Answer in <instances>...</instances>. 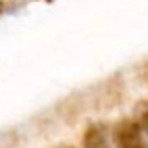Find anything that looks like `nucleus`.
I'll list each match as a JSON object with an SVG mask.
<instances>
[{"mask_svg": "<svg viewBox=\"0 0 148 148\" xmlns=\"http://www.w3.org/2000/svg\"><path fill=\"white\" fill-rule=\"evenodd\" d=\"M114 143L118 148H148L143 141L141 127L135 120H120L114 126Z\"/></svg>", "mask_w": 148, "mask_h": 148, "instance_id": "1", "label": "nucleus"}, {"mask_svg": "<svg viewBox=\"0 0 148 148\" xmlns=\"http://www.w3.org/2000/svg\"><path fill=\"white\" fill-rule=\"evenodd\" d=\"M84 148H111L107 143V137H105L103 130L99 126H90L86 131H84L83 137Z\"/></svg>", "mask_w": 148, "mask_h": 148, "instance_id": "2", "label": "nucleus"}, {"mask_svg": "<svg viewBox=\"0 0 148 148\" xmlns=\"http://www.w3.org/2000/svg\"><path fill=\"white\" fill-rule=\"evenodd\" d=\"M135 114H137V124H139V127H141V131H146L148 133V103L146 101H143V103L137 105Z\"/></svg>", "mask_w": 148, "mask_h": 148, "instance_id": "3", "label": "nucleus"}, {"mask_svg": "<svg viewBox=\"0 0 148 148\" xmlns=\"http://www.w3.org/2000/svg\"><path fill=\"white\" fill-rule=\"evenodd\" d=\"M60 148H71V146H60Z\"/></svg>", "mask_w": 148, "mask_h": 148, "instance_id": "4", "label": "nucleus"}]
</instances>
